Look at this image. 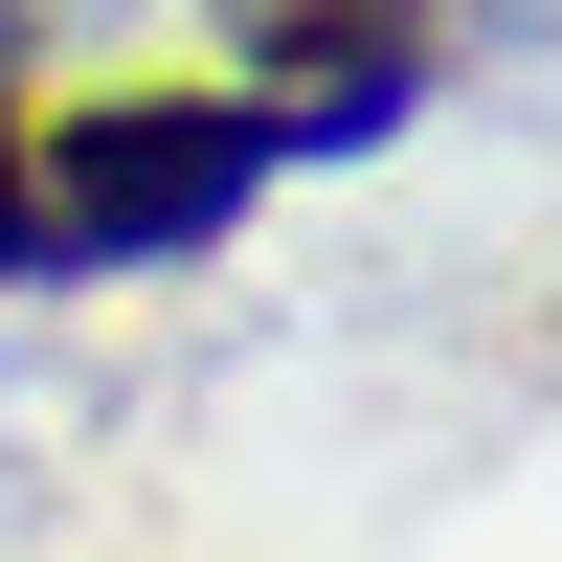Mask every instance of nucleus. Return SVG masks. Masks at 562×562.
<instances>
[{"instance_id": "1", "label": "nucleus", "mask_w": 562, "mask_h": 562, "mask_svg": "<svg viewBox=\"0 0 562 562\" xmlns=\"http://www.w3.org/2000/svg\"><path fill=\"white\" fill-rule=\"evenodd\" d=\"M270 158H293V135H270L248 90H90V113H23V248H45V270L225 248Z\"/></svg>"}, {"instance_id": "2", "label": "nucleus", "mask_w": 562, "mask_h": 562, "mask_svg": "<svg viewBox=\"0 0 562 562\" xmlns=\"http://www.w3.org/2000/svg\"><path fill=\"white\" fill-rule=\"evenodd\" d=\"M428 90V0H248V113L270 135H383Z\"/></svg>"}, {"instance_id": "3", "label": "nucleus", "mask_w": 562, "mask_h": 562, "mask_svg": "<svg viewBox=\"0 0 562 562\" xmlns=\"http://www.w3.org/2000/svg\"><path fill=\"white\" fill-rule=\"evenodd\" d=\"M0 270H45V248H23V90H0Z\"/></svg>"}]
</instances>
